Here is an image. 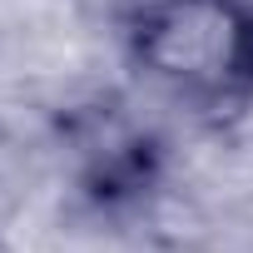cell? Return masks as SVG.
Masks as SVG:
<instances>
[{
  "label": "cell",
  "instance_id": "cell-1",
  "mask_svg": "<svg viewBox=\"0 0 253 253\" xmlns=\"http://www.w3.org/2000/svg\"><path fill=\"white\" fill-rule=\"evenodd\" d=\"M134 70L184 109L253 99V0H139L124 25Z\"/></svg>",
  "mask_w": 253,
  "mask_h": 253
}]
</instances>
